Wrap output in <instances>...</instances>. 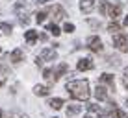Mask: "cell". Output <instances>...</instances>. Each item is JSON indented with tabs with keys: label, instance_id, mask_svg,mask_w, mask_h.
<instances>
[{
	"label": "cell",
	"instance_id": "obj_19",
	"mask_svg": "<svg viewBox=\"0 0 128 118\" xmlns=\"http://www.w3.org/2000/svg\"><path fill=\"white\" fill-rule=\"evenodd\" d=\"M112 118H128V115L124 111H121V109H113L112 111Z\"/></svg>",
	"mask_w": 128,
	"mask_h": 118
},
{
	"label": "cell",
	"instance_id": "obj_7",
	"mask_svg": "<svg viewBox=\"0 0 128 118\" xmlns=\"http://www.w3.org/2000/svg\"><path fill=\"white\" fill-rule=\"evenodd\" d=\"M93 67H95V65H93V61H91L89 57H82L80 61H78V70H93Z\"/></svg>",
	"mask_w": 128,
	"mask_h": 118
},
{
	"label": "cell",
	"instance_id": "obj_14",
	"mask_svg": "<svg viewBox=\"0 0 128 118\" xmlns=\"http://www.w3.org/2000/svg\"><path fill=\"white\" fill-rule=\"evenodd\" d=\"M52 15H54V17H52L54 20H61V19L65 17V11H63V7L54 6V7H52Z\"/></svg>",
	"mask_w": 128,
	"mask_h": 118
},
{
	"label": "cell",
	"instance_id": "obj_17",
	"mask_svg": "<svg viewBox=\"0 0 128 118\" xmlns=\"http://www.w3.org/2000/svg\"><path fill=\"white\" fill-rule=\"evenodd\" d=\"M80 105H69L67 107V116H72V115H78V113H80Z\"/></svg>",
	"mask_w": 128,
	"mask_h": 118
},
{
	"label": "cell",
	"instance_id": "obj_30",
	"mask_svg": "<svg viewBox=\"0 0 128 118\" xmlns=\"http://www.w3.org/2000/svg\"><path fill=\"white\" fill-rule=\"evenodd\" d=\"M37 4H48V2H54V0H35Z\"/></svg>",
	"mask_w": 128,
	"mask_h": 118
},
{
	"label": "cell",
	"instance_id": "obj_9",
	"mask_svg": "<svg viewBox=\"0 0 128 118\" xmlns=\"http://www.w3.org/2000/svg\"><path fill=\"white\" fill-rule=\"evenodd\" d=\"M80 9L84 13H91L95 9V0H82L80 2Z\"/></svg>",
	"mask_w": 128,
	"mask_h": 118
},
{
	"label": "cell",
	"instance_id": "obj_24",
	"mask_svg": "<svg viewBox=\"0 0 128 118\" xmlns=\"http://www.w3.org/2000/svg\"><path fill=\"white\" fill-rule=\"evenodd\" d=\"M119 30H121V26H119V24L115 22V20H113V22H112V24L108 26V32H115V33H117Z\"/></svg>",
	"mask_w": 128,
	"mask_h": 118
},
{
	"label": "cell",
	"instance_id": "obj_28",
	"mask_svg": "<svg viewBox=\"0 0 128 118\" xmlns=\"http://www.w3.org/2000/svg\"><path fill=\"white\" fill-rule=\"evenodd\" d=\"M122 85L128 89V68H124V76H122Z\"/></svg>",
	"mask_w": 128,
	"mask_h": 118
},
{
	"label": "cell",
	"instance_id": "obj_29",
	"mask_svg": "<svg viewBox=\"0 0 128 118\" xmlns=\"http://www.w3.org/2000/svg\"><path fill=\"white\" fill-rule=\"evenodd\" d=\"M19 20H20V24H22V26H28L30 24V19H28V17H24V15H20Z\"/></svg>",
	"mask_w": 128,
	"mask_h": 118
},
{
	"label": "cell",
	"instance_id": "obj_20",
	"mask_svg": "<svg viewBox=\"0 0 128 118\" xmlns=\"http://www.w3.org/2000/svg\"><path fill=\"white\" fill-rule=\"evenodd\" d=\"M108 6H110L108 0H100V4H98V11L102 13V15H106V11H108Z\"/></svg>",
	"mask_w": 128,
	"mask_h": 118
},
{
	"label": "cell",
	"instance_id": "obj_15",
	"mask_svg": "<svg viewBox=\"0 0 128 118\" xmlns=\"http://www.w3.org/2000/svg\"><path fill=\"white\" fill-rule=\"evenodd\" d=\"M34 92L37 94V96H48L50 89H48L46 85H35V87H34Z\"/></svg>",
	"mask_w": 128,
	"mask_h": 118
},
{
	"label": "cell",
	"instance_id": "obj_6",
	"mask_svg": "<svg viewBox=\"0 0 128 118\" xmlns=\"http://www.w3.org/2000/svg\"><path fill=\"white\" fill-rule=\"evenodd\" d=\"M69 70V67H67V63H60L58 65V67H56L54 68V70H52V83H54V81H58L60 79V78L61 76H63V74L65 72H67Z\"/></svg>",
	"mask_w": 128,
	"mask_h": 118
},
{
	"label": "cell",
	"instance_id": "obj_10",
	"mask_svg": "<svg viewBox=\"0 0 128 118\" xmlns=\"http://www.w3.org/2000/svg\"><path fill=\"white\" fill-rule=\"evenodd\" d=\"M10 59L13 61V63H20V61L24 59V52L20 50V48H15V50L11 52V55H10Z\"/></svg>",
	"mask_w": 128,
	"mask_h": 118
},
{
	"label": "cell",
	"instance_id": "obj_25",
	"mask_svg": "<svg viewBox=\"0 0 128 118\" xmlns=\"http://www.w3.org/2000/svg\"><path fill=\"white\" fill-rule=\"evenodd\" d=\"M87 109H89L91 113H98L100 111V107L96 105V103H87Z\"/></svg>",
	"mask_w": 128,
	"mask_h": 118
},
{
	"label": "cell",
	"instance_id": "obj_13",
	"mask_svg": "<svg viewBox=\"0 0 128 118\" xmlns=\"http://www.w3.org/2000/svg\"><path fill=\"white\" fill-rule=\"evenodd\" d=\"M37 35H39L37 32H34V30H28V32L24 33V39H26V42H28V44H34V42L37 41Z\"/></svg>",
	"mask_w": 128,
	"mask_h": 118
},
{
	"label": "cell",
	"instance_id": "obj_23",
	"mask_svg": "<svg viewBox=\"0 0 128 118\" xmlns=\"http://www.w3.org/2000/svg\"><path fill=\"white\" fill-rule=\"evenodd\" d=\"M26 9H28V4H22V2L15 4V11H17V13H20V11H26Z\"/></svg>",
	"mask_w": 128,
	"mask_h": 118
},
{
	"label": "cell",
	"instance_id": "obj_3",
	"mask_svg": "<svg viewBox=\"0 0 128 118\" xmlns=\"http://www.w3.org/2000/svg\"><path fill=\"white\" fill-rule=\"evenodd\" d=\"M113 46L115 48H119V50L121 52H124V46H126V42H128V35L124 32H117L115 35H113Z\"/></svg>",
	"mask_w": 128,
	"mask_h": 118
},
{
	"label": "cell",
	"instance_id": "obj_27",
	"mask_svg": "<svg viewBox=\"0 0 128 118\" xmlns=\"http://www.w3.org/2000/svg\"><path fill=\"white\" fill-rule=\"evenodd\" d=\"M63 30H65V32H67V33H72V32H74V24H70V22H67V24L63 26Z\"/></svg>",
	"mask_w": 128,
	"mask_h": 118
},
{
	"label": "cell",
	"instance_id": "obj_18",
	"mask_svg": "<svg viewBox=\"0 0 128 118\" xmlns=\"http://www.w3.org/2000/svg\"><path fill=\"white\" fill-rule=\"evenodd\" d=\"M46 30L52 33V35H60V33H61V30H60V28H58V26H56L54 22H52V24H46Z\"/></svg>",
	"mask_w": 128,
	"mask_h": 118
},
{
	"label": "cell",
	"instance_id": "obj_8",
	"mask_svg": "<svg viewBox=\"0 0 128 118\" xmlns=\"http://www.w3.org/2000/svg\"><path fill=\"white\" fill-rule=\"evenodd\" d=\"M95 98L98 100V102H106L108 100V92H106V89L102 85H96V89H95Z\"/></svg>",
	"mask_w": 128,
	"mask_h": 118
},
{
	"label": "cell",
	"instance_id": "obj_5",
	"mask_svg": "<svg viewBox=\"0 0 128 118\" xmlns=\"http://www.w3.org/2000/svg\"><path fill=\"white\" fill-rule=\"evenodd\" d=\"M121 11H122V6H121V4H110V6H108V11H106V15H108L112 20H115L117 17L121 15Z\"/></svg>",
	"mask_w": 128,
	"mask_h": 118
},
{
	"label": "cell",
	"instance_id": "obj_33",
	"mask_svg": "<svg viewBox=\"0 0 128 118\" xmlns=\"http://www.w3.org/2000/svg\"><path fill=\"white\" fill-rule=\"evenodd\" d=\"M0 116H2V111H0Z\"/></svg>",
	"mask_w": 128,
	"mask_h": 118
},
{
	"label": "cell",
	"instance_id": "obj_2",
	"mask_svg": "<svg viewBox=\"0 0 128 118\" xmlns=\"http://www.w3.org/2000/svg\"><path fill=\"white\" fill-rule=\"evenodd\" d=\"M56 59H58L56 50H52V48H43V50L39 52L37 61H35V63H37V65H43V63H46V61H56Z\"/></svg>",
	"mask_w": 128,
	"mask_h": 118
},
{
	"label": "cell",
	"instance_id": "obj_1",
	"mask_svg": "<svg viewBox=\"0 0 128 118\" xmlns=\"http://www.w3.org/2000/svg\"><path fill=\"white\" fill-rule=\"evenodd\" d=\"M67 92L70 94V98L74 100H80V102H86L89 98V83L86 79H72V81H67L65 85Z\"/></svg>",
	"mask_w": 128,
	"mask_h": 118
},
{
	"label": "cell",
	"instance_id": "obj_31",
	"mask_svg": "<svg viewBox=\"0 0 128 118\" xmlns=\"http://www.w3.org/2000/svg\"><path fill=\"white\" fill-rule=\"evenodd\" d=\"M124 26H128V15H126V19H124Z\"/></svg>",
	"mask_w": 128,
	"mask_h": 118
},
{
	"label": "cell",
	"instance_id": "obj_16",
	"mask_svg": "<svg viewBox=\"0 0 128 118\" xmlns=\"http://www.w3.org/2000/svg\"><path fill=\"white\" fill-rule=\"evenodd\" d=\"M48 105L52 109H61L63 107V100L61 98H52V100H48Z\"/></svg>",
	"mask_w": 128,
	"mask_h": 118
},
{
	"label": "cell",
	"instance_id": "obj_11",
	"mask_svg": "<svg viewBox=\"0 0 128 118\" xmlns=\"http://www.w3.org/2000/svg\"><path fill=\"white\" fill-rule=\"evenodd\" d=\"M10 76H11V72L8 70V68H0V89H2L4 85L8 83V79H10Z\"/></svg>",
	"mask_w": 128,
	"mask_h": 118
},
{
	"label": "cell",
	"instance_id": "obj_32",
	"mask_svg": "<svg viewBox=\"0 0 128 118\" xmlns=\"http://www.w3.org/2000/svg\"><path fill=\"white\" fill-rule=\"evenodd\" d=\"M84 118H91V116H89V115H87V116H84Z\"/></svg>",
	"mask_w": 128,
	"mask_h": 118
},
{
	"label": "cell",
	"instance_id": "obj_4",
	"mask_svg": "<svg viewBox=\"0 0 128 118\" xmlns=\"http://www.w3.org/2000/svg\"><path fill=\"white\" fill-rule=\"evenodd\" d=\"M87 46H89V50L91 52H102V41H100L96 35H91L89 39H87Z\"/></svg>",
	"mask_w": 128,
	"mask_h": 118
},
{
	"label": "cell",
	"instance_id": "obj_12",
	"mask_svg": "<svg viewBox=\"0 0 128 118\" xmlns=\"http://www.w3.org/2000/svg\"><path fill=\"white\" fill-rule=\"evenodd\" d=\"M100 81L106 83L110 89H115V81H113V76H112V74H102V76H100Z\"/></svg>",
	"mask_w": 128,
	"mask_h": 118
},
{
	"label": "cell",
	"instance_id": "obj_34",
	"mask_svg": "<svg viewBox=\"0 0 128 118\" xmlns=\"http://www.w3.org/2000/svg\"><path fill=\"white\" fill-rule=\"evenodd\" d=\"M0 52H2V48H0Z\"/></svg>",
	"mask_w": 128,
	"mask_h": 118
},
{
	"label": "cell",
	"instance_id": "obj_22",
	"mask_svg": "<svg viewBox=\"0 0 128 118\" xmlns=\"http://www.w3.org/2000/svg\"><path fill=\"white\" fill-rule=\"evenodd\" d=\"M45 17H46V11H39L37 15H35V20H37L39 24H43L45 22Z\"/></svg>",
	"mask_w": 128,
	"mask_h": 118
},
{
	"label": "cell",
	"instance_id": "obj_26",
	"mask_svg": "<svg viewBox=\"0 0 128 118\" xmlns=\"http://www.w3.org/2000/svg\"><path fill=\"white\" fill-rule=\"evenodd\" d=\"M43 76H45V79H46V81H50V83H52V70H50V68H46V70L43 72Z\"/></svg>",
	"mask_w": 128,
	"mask_h": 118
},
{
	"label": "cell",
	"instance_id": "obj_21",
	"mask_svg": "<svg viewBox=\"0 0 128 118\" xmlns=\"http://www.w3.org/2000/svg\"><path fill=\"white\" fill-rule=\"evenodd\" d=\"M0 30H2L4 33H11L13 26H11V24H8V22H0Z\"/></svg>",
	"mask_w": 128,
	"mask_h": 118
}]
</instances>
